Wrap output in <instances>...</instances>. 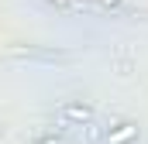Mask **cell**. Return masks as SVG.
Listing matches in <instances>:
<instances>
[{
    "mask_svg": "<svg viewBox=\"0 0 148 144\" xmlns=\"http://www.w3.org/2000/svg\"><path fill=\"white\" fill-rule=\"evenodd\" d=\"M134 134H138V127H134V124H121L114 134H107V144H127Z\"/></svg>",
    "mask_w": 148,
    "mask_h": 144,
    "instance_id": "6da1fadb",
    "label": "cell"
},
{
    "mask_svg": "<svg viewBox=\"0 0 148 144\" xmlns=\"http://www.w3.org/2000/svg\"><path fill=\"white\" fill-rule=\"evenodd\" d=\"M66 117L76 120V124H86L90 120V107H66Z\"/></svg>",
    "mask_w": 148,
    "mask_h": 144,
    "instance_id": "7a4b0ae2",
    "label": "cell"
},
{
    "mask_svg": "<svg viewBox=\"0 0 148 144\" xmlns=\"http://www.w3.org/2000/svg\"><path fill=\"white\" fill-rule=\"evenodd\" d=\"M38 144H59V141H55V137H48V141H38Z\"/></svg>",
    "mask_w": 148,
    "mask_h": 144,
    "instance_id": "3957f363",
    "label": "cell"
},
{
    "mask_svg": "<svg viewBox=\"0 0 148 144\" xmlns=\"http://www.w3.org/2000/svg\"><path fill=\"white\" fill-rule=\"evenodd\" d=\"M103 3H107V7H110V3H117V0H103Z\"/></svg>",
    "mask_w": 148,
    "mask_h": 144,
    "instance_id": "277c9868",
    "label": "cell"
}]
</instances>
